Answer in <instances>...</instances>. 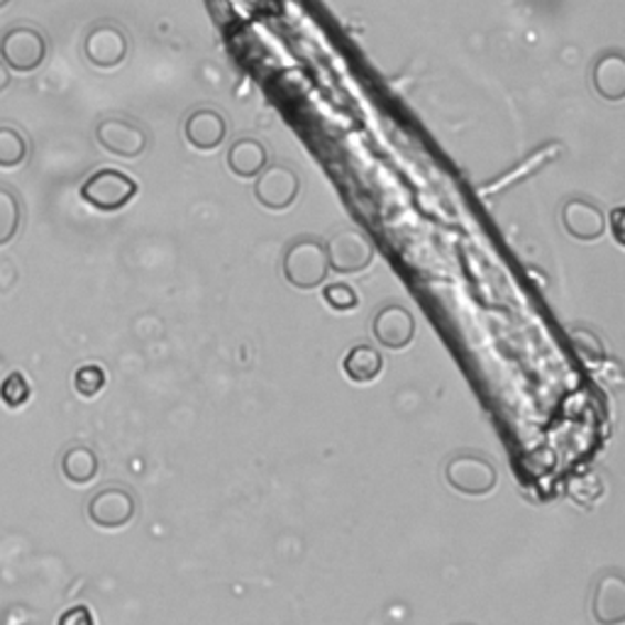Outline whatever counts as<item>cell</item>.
<instances>
[{
	"label": "cell",
	"instance_id": "obj_1",
	"mask_svg": "<svg viewBox=\"0 0 625 625\" xmlns=\"http://www.w3.org/2000/svg\"><path fill=\"white\" fill-rule=\"evenodd\" d=\"M50 54V40L46 34L30 25V22H15V25L0 32V59L18 74H32L44 64Z\"/></svg>",
	"mask_w": 625,
	"mask_h": 625
},
{
	"label": "cell",
	"instance_id": "obj_2",
	"mask_svg": "<svg viewBox=\"0 0 625 625\" xmlns=\"http://www.w3.org/2000/svg\"><path fill=\"white\" fill-rule=\"evenodd\" d=\"M281 269H284V279L293 289L299 291L317 289L321 284H325V279L330 274L325 244L321 240L309 238V235H303V238L293 240L287 247Z\"/></svg>",
	"mask_w": 625,
	"mask_h": 625
},
{
	"label": "cell",
	"instance_id": "obj_3",
	"mask_svg": "<svg viewBox=\"0 0 625 625\" xmlns=\"http://www.w3.org/2000/svg\"><path fill=\"white\" fill-rule=\"evenodd\" d=\"M445 483L465 497H487L497 489L499 471L487 457L475 452H457L445 462Z\"/></svg>",
	"mask_w": 625,
	"mask_h": 625
},
{
	"label": "cell",
	"instance_id": "obj_4",
	"mask_svg": "<svg viewBox=\"0 0 625 625\" xmlns=\"http://www.w3.org/2000/svg\"><path fill=\"white\" fill-rule=\"evenodd\" d=\"M137 196V181L121 169H98L81 184V198L101 213L123 210Z\"/></svg>",
	"mask_w": 625,
	"mask_h": 625
},
{
	"label": "cell",
	"instance_id": "obj_5",
	"mask_svg": "<svg viewBox=\"0 0 625 625\" xmlns=\"http://www.w3.org/2000/svg\"><path fill=\"white\" fill-rule=\"evenodd\" d=\"M325 244L327 254V267L335 271V274H360V271L369 269L374 262V244L364 232L347 228L335 232Z\"/></svg>",
	"mask_w": 625,
	"mask_h": 625
},
{
	"label": "cell",
	"instance_id": "obj_6",
	"mask_svg": "<svg viewBox=\"0 0 625 625\" xmlns=\"http://www.w3.org/2000/svg\"><path fill=\"white\" fill-rule=\"evenodd\" d=\"M98 145L113 157L121 159H137L147 149V133L143 125H137L129 117H103L96 125Z\"/></svg>",
	"mask_w": 625,
	"mask_h": 625
},
{
	"label": "cell",
	"instance_id": "obj_7",
	"mask_svg": "<svg viewBox=\"0 0 625 625\" xmlns=\"http://www.w3.org/2000/svg\"><path fill=\"white\" fill-rule=\"evenodd\" d=\"M129 52V40L121 25L115 22H96L84 38V56L96 69L121 66Z\"/></svg>",
	"mask_w": 625,
	"mask_h": 625
},
{
	"label": "cell",
	"instance_id": "obj_8",
	"mask_svg": "<svg viewBox=\"0 0 625 625\" xmlns=\"http://www.w3.org/2000/svg\"><path fill=\"white\" fill-rule=\"evenodd\" d=\"M299 191H301L299 174L284 167V164H271V167L259 174L254 181L257 204L264 206L267 210H274V213L296 204Z\"/></svg>",
	"mask_w": 625,
	"mask_h": 625
},
{
	"label": "cell",
	"instance_id": "obj_9",
	"mask_svg": "<svg viewBox=\"0 0 625 625\" xmlns=\"http://www.w3.org/2000/svg\"><path fill=\"white\" fill-rule=\"evenodd\" d=\"M137 513L135 497L123 487H105L88 501V518L103 530H121Z\"/></svg>",
	"mask_w": 625,
	"mask_h": 625
},
{
	"label": "cell",
	"instance_id": "obj_10",
	"mask_svg": "<svg viewBox=\"0 0 625 625\" xmlns=\"http://www.w3.org/2000/svg\"><path fill=\"white\" fill-rule=\"evenodd\" d=\"M372 333L382 347L392 350V352H400V350H406L413 340H416V317H413V313L398 303L384 305V309L374 315Z\"/></svg>",
	"mask_w": 625,
	"mask_h": 625
},
{
	"label": "cell",
	"instance_id": "obj_11",
	"mask_svg": "<svg viewBox=\"0 0 625 625\" xmlns=\"http://www.w3.org/2000/svg\"><path fill=\"white\" fill-rule=\"evenodd\" d=\"M562 228L567 230V235L574 240L594 242L606 232V218L592 200L570 198L567 204L562 206Z\"/></svg>",
	"mask_w": 625,
	"mask_h": 625
},
{
	"label": "cell",
	"instance_id": "obj_12",
	"mask_svg": "<svg viewBox=\"0 0 625 625\" xmlns=\"http://www.w3.org/2000/svg\"><path fill=\"white\" fill-rule=\"evenodd\" d=\"M184 135H186V143L194 149L213 152L226 143L228 123H226V117L213 108H198L186 117Z\"/></svg>",
	"mask_w": 625,
	"mask_h": 625
},
{
	"label": "cell",
	"instance_id": "obj_13",
	"mask_svg": "<svg viewBox=\"0 0 625 625\" xmlns=\"http://www.w3.org/2000/svg\"><path fill=\"white\" fill-rule=\"evenodd\" d=\"M594 618L601 625H621L625 618V584L618 572L601 576L592 601Z\"/></svg>",
	"mask_w": 625,
	"mask_h": 625
},
{
	"label": "cell",
	"instance_id": "obj_14",
	"mask_svg": "<svg viewBox=\"0 0 625 625\" xmlns=\"http://www.w3.org/2000/svg\"><path fill=\"white\" fill-rule=\"evenodd\" d=\"M269 167L267 147L254 137H242L228 149V169L238 179H257Z\"/></svg>",
	"mask_w": 625,
	"mask_h": 625
},
{
	"label": "cell",
	"instance_id": "obj_15",
	"mask_svg": "<svg viewBox=\"0 0 625 625\" xmlns=\"http://www.w3.org/2000/svg\"><path fill=\"white\" fill-rule=\"evenodd\" d=\"M384 372V357L372 345H355L342 357V374L352 384H372Z\"/></svg>",
	"mask_w": 625,
	"mask_h": 625
},
{
	"label": "cell",
	"instance_id": "obj_16",
	"mask_svg": "<svg viewBox=\"0 0 625 625\" xmlns=\"http://www.w3.org/2000/svg\"><path fill=\"white\" fill-rule=\"evenodd\" d=\"M594 88L604 101L625 98V64L621 54H604L594 66Z\"/></svg>",
	"mask_w": 625,
	"mask_h": 625
},
{
	"label": "cell",
	"instance_id": "obj_17",
	"mask_svg": "<svg viewBox=\"0 0 625 625\" xmlns=\"http://www.w3.org/2000/svg\"><path fill=\"white\" fill-rule=\"evenodd\" d=\"M32 155V145L20 127L0 125V169H18Z\"/></svg>",
	"mask_w": 625,
	"mask_h": 625
},
{
	"label": "cell",
	"instance_id": "obj_18",
	"mask_svg": "<svg viewBox=\"0 0 625 625\" xmlns=\"http://www.w3.org/2000/svg\"><path fill=\"white\" fill-rule=\"evenodd\" d=\"M62 475L66 481L79 483V487L93 481L98 475L96 452L91 447H72V450H66L62 457Z\"/></svg>",
	"mask_w": 625,
	"mask_h": 625
},
{
	"label": "cell",
	"instance_id": "obj_19",
	"mask_svg": "<svg viewBox=\"0 0 625 625\" xmlns=\"http://www.w3.org/2000/svg\"><path fill=\"white\" fill-rule=\"evenodd\" d=\"M22 226V200L15 188L0 184V247L18 238Z\"/></svg>",
	"mask_w": 625,
	"mask_h": 625
},
{
	"label": "cell",
	"instance_id": "obj_20",
	"mask_svg": "<svg viewBox=\"0 0 625 625\" xmlns=\"http://www.w3.org/2000/svg\"><path fill=\"white\" fill-rule=\"evenodd\" d=\"M567 493H570V499L574 503L586 506V509H588V506H594L606 497V483H604V479H601L598 471H592V469L580 471V475H574L570 479Z\"/></svg>",
	"mask_w": 625,
	"mask_h": 625
},
{
	"label": "cell",
	"instance_id": "obj_21",
	"mask_svg": "<svg viewBox=\"0 0 625 625\" xmlns=\"http://www.w3.org/2000/svg\"><path fill=\"white\" fill-rule=\"evenodd\" d=\"M105 382H108V376H105V369L101 364H81V367L74 372V388L76 394L84 398L98 396L105 388Z\"/></svg>",
	"mask_w": 625,
	"mask_h": 625
},
{
	"label": "cell",
	"instance_id": "obj_22",
	"mask_svg": "<svg viewBox=\"0 0 625 625\" xmlns=\"http://www.w3.org/2000/svg\"><path fill=\"white\" fill-rule=\"evenodd\" d=\"M323 301L330 311L335 313H350L360 305V293L357 289H352L345 281H335V284H327L323 289Z\"/></svg>",
	"mask_w": 625,
	"mask_h": 625
},
{
	"label": "cell",
	"instance_id": "obj_23",
	"mask_svg": "<svg viewBox=\"0 0 625 625\" xmlns=\"http://www.w3.org/2000/svg\"><path fill=\"white\" fill-rule=\"evenodd\" d=\"M30 384L22 372H10L0 384V400L10 408H20L30 400Z\"/></svg>",
	"mask_w": 625,
	"mask_h": 625
},
{
	"label": "cell",
	"instance_id": "obj_24",
	"mask_svg": "<svg viewBox=\"0 0 625 625\" xmlns=\"http://www.w3.org/2000/svg\"><path fill=\"white\" fill-rule=\"evenodd\" d=\"M572 342H574V350L580 352V357L588 364H594V362H601L604 360V342H601L596 337V333H592V330H574L572 333Z\"/></svg>",
	"mask_w": 625,
	"mask_h": 625
},
{
	"label": "cell",
	"instance_id": "obj_25",
	"mask_svg": "<svg viewBox=\"0 0 625 625\" xmlns=\"http://www.w3.org/2000/svg\"><path fill=\"white\" fill-rule=\"evenodd\" d=\"M56 625H96V621H93L88 606H72L62 613Z\"/></svg>",
	"mask_w": 625,
	"mask_h": 625
},
{
	"label": "cell",
	"instance_id": "obj_26",
	"mask_svg": "<svg viewBox=\"0 0 625 625\" xmlns=\"http://www.w3.org/2000/svg\"><path fill=\"white\" fill-rule=\"evenodd\" d=\"M623 213L625 210L623 208H616L611 213V230H613V238H616V242L623 247L625 240H623Z\"/></svg>",
	"mask_w": 625,
	"mask_h": 625
},
{
	"label": "cell",
	"instance_id": "obj_27",
	"mask_svg": "<svg viewBox=\"0 0 625 625\" xmlns=\"http://www.w3.org/2000/svg\"><path fill=\"white\" fill-rule=\"evenodd\" d=\"M13 84V76H10V69L3 64V59H0V93H6Z\"/></svg>",
	"mask_w": 625,
	"mask_h": 625
},
{
	"label": "cell",
	"instance_id": "obj_28",
	"mask_svg": "<svg viewBox=\"0 0 625 625\" xmlns=\"http://www.w3.org/2000/svg\"><path fill=\"white\" fill-rule=\"evenodd\" d=\"M10 3H13V0H0V10H3V8H8Z\"/></svg>",
	"mask_w": 625,
	"mask_h": 625
}]
</instances>
